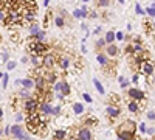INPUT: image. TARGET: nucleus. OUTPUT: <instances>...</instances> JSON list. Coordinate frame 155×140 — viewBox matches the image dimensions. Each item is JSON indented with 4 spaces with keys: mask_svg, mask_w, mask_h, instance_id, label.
Segmentation results:
<instances>
[{
    "mask_svg": "<svg viewBox=\"0 0 155 140\" xmlns=\"http://www.w3.org/2000/svg\"><path fill=\"white\" fill-rule=\"evenodd\" d=\"M134 131H135V123L134 121H126L124 125L120 126V137H118V140H129V138H132Z\"/></svg>",
    "mask_w": 155,
    "mask_h": 140,
    "instance_id": "obj_1",
    "label": "nucleus"
},
{
    "mask_svg": "<svg viewBox=\"0 0 155 140\" xmlns=\"http://www.w3.org/2000/svg\"><path fill=\"white\" fill-rule=\"evenodd\" d=\"M28 48H30L31 55H37V56H45L47 50H48L44 42H31V44L28 45Z\"/></svg>",
    "mask_w": 155,
    "mask_h": 140,
    "instance_id": "obj_2",
    "label": "nucleus"
},
{
    "mask_svg": "<svg viewBox=\"0 0 155 140\" xmlns=\"http://www.w3.org/2000/svg\"><path fill=\"white\" fill-rule=\"evenodd\" d=\"M20 19H22V16L19 14V11H17V9H9L8 16H5L3 20H5L6 25H11V23H17Z\"/></svg>",
    "mask_w": 155,
    "mask_h": 140,
    "instance_id": "obj_3",
    "label": "nucleus"
},
{
    "mask_svg": "<svg viewBox=\"0 0 155 140\" xmlns=\"http://www.w3.org/2000/svg\"><path fill=\"white\" fill-rule=\"evenodd\" d=\"M140 70L141 73H144L146 76H150L153 73V64L149 61H143V62H140Z\"/></svg>",
    "mask_w": 155,
    "mask_h": 140,
    "instance_id": "obj_4",
    "label": "nucleus"
},
{
    "mask_svg": "<svg viewBox=\"0 0 155 140\" xmlns=\"http://www.w3.org/2000/svg\"><path fill=\"white\" fill-rule=\"evenodd\" d=\"M37 101L36 100H33V98H28L27 101H25V109H27V112L28 114H33V112H36L37 111Z\"/></svg>",
    "mask_w": 155,
    "mask_h": 140,
    "instance_id": "obj_5",
    "label": "nucleus"
},
{
    "mask_svg": "<svg viewBox=\"0 0 155 140\" xmlns=\"http://www.w3.org/2000/svg\"><path fill=\"white\" fill-rule=\"evenodd\" d=\"M42 66L47 67V69L53 67V66H54V58H53V55H45L44 59H42Z\"/></svg>",
    "mask_w": 155,
    "mask_h": 140,
    "instance_id": "obj_6",
    "label": "nucleus"
},
{
    "mask_svg": "<svg viewBox=\"0 0 155 140\" xmlns=\"http://www.w3.org/2000/svg\"><path fill=\"white\" fill-rule=\"evenodd\" d=\"M129 95H130L134 100H137V101L144 98V92L140 90V89H130V90H129Z\"/></svg>",
    "mask_w": 155,
    "mask_h": 140,
    "instance_id": "obj_7",
    "label": "nucleus"
},
{
    "mask_svg": "<svg viewBox=\"0 0 155 140\" xmlns=\"http://www.w3.org/2000/svg\"><path fill=\"white\" fill-rule=\"evenodd\" d=\"M78 140H92V134H90V129H88V128L79 129V135H78Z\"/></svg>",
    "mask_w": 155,
    "mask_h": 140,
    "instance_id": "obj_8",
    "label": "nucleus"
},
{
    "mask_svg": "<svg viewBox=\"0 0 155 140\" xmlns=\"http://www.w3.org/2000/svg\"><path fill=\"white\" fill-rule=\"evenodd\" d=\"M45 83H47V80H44L42 76H37V78H36V81H34V86L39 89V90H44Z\"/></svg>",
    "mask_w": 155,
    "mask_h": 140,
    "instance_id": "obj_9",
    "label": "nucleus"
},
{
    "mask_svg": "<svg viewBox=\"0 0 155 140\" xmlns=\"http://www.w3.org/2000/svg\"><path fill=\"white\" fill-rule=\"evenodd\" d=\"M9 129H11L9 132L14 135V137H19V135L23 132V129H22V126H20V125H14V126H12V128H9Z\"/></svg>",
    "mask_w": 155,
    "mask_h": 140,
    "instance_id": "obj_10",
    "label": "nucleus"
},
{
    "mask_svg": "<svg viewBox=\"0 0 155 140\" xmlns=\"http://www.w3.org/2000/svg\"><path fill=\"white\" fill-rule=\"evenodd\" d=\"M41 111L44 115H48V114L51 112V104L48 103V101H44V103H41Z\"/></svg>",
    "mask_w": 155,
    "mask_h": 140,
    "instance_id": "obj_11",
    "label": "nucleus"
},
{
    "mask_svg": "<svg viewBox=\"0 0 155 140\" xmlns=\"http://www.w3.org/2000/svg\"><path fill=\"white\" fill-rule=\"evenodd\" d=\"M107 114H109L110 117H118V115H120V108L109 106V108H107Z\"/></svg>",
    "mask_w": 155,
    "mask_h": 140,
    "instance_id": "obj_12",
    "label": "nucleus"
},
{
    "mask_svg": "<svg viewBox=\"0 0 155 140\" xmlns=\"http://www.w3.org/2000/svg\"><path fill=\"white\" fill-rule=\"evenodd\" d=\"M61 90H62V95H68L70 94V86H68V83H65V81H62L61 83Z\"/></svg>",
    "mask_w": 155,
    "mask_h": 140,
    "instance_id": "obj_13",
    "label": "nucleus"
},
{
    "mask_svg": "<svg viewBox=\"0 0 155 140\" xmlns=\"http://www.w3.org/2000/svg\"><path fill=\"white\" fill-rule=\"evenodd\" d=\"M116 53H118V48H116V45L109 44V47H107V55H109V56H116Z\"/></svg>",
    "mask_w": 155,
    "mask_h": 140,
    "instance_id": "obj_14",
    "label": "nucleus"
},
{
    "mask_svg": "<svg viewBox=\"0 0 155 140\" xmlns=\"http://www.w3.org/2000/svg\"><path fill=\"white\" fill-rule=\"evenodd\" d=\"M73 16H74L76 19H84V17H87V12L82 11V9H74V11H73Z\"/></svg>",
    "mask_w": 155,
    "mask_h": 140,
    "instance_id": "obj_15",
    "label": "nucleus"
},
{
    "mask_svg": "<svg viewBox=\"0 0 155 140\" xmlns=\"http://www.w3.org/2000/svg\"><path fill=\"white\" fill-rule=\"evenodd\" d=\"M106 44H113L115 42V33L113 31H109L107 34H106Z\"/></svg>",
    "mask_w": 155,
    "mask_h": 140,
    "instance_id": "obj_16",
    "label": "nucleus"
},
{
    "mask_svg": "<svg viewBox=\"0 0 155 140\" xmlns=\"http://www.w3.org/2000/svg\"><path fill=\"white\" fill-rule=\"evenodd\" d=\"M73 112H74V114H82V112H84V106H82L81 103H74V104H73Z\"/></svg>",
    "mask_w": 155,
    "mask_h": 140,
    "instance_id": "obj_17",
    "label": "nucleus"
},
{
    "mask_svg": "<svg viewBox=\"0 0 155 140\" xmlns=\"http://www.w3.org/2000/svg\"><path fill=\"white\" fill-rule=\"evenodd\" d=\"M129 111H130L132 114H137V112H138V104H137V101H135V100L129 103Z\"/></svg>",
    "mask_w": 155,
    "mask_h": 140,
    "instance_id": "obj_18",
    "label": "nucleus"
},
{
    "mask_svg": "<svg viewBox=\"0 0 155 140\" xmlns=\"http://www.w3.org/2000/svg\"><path fill=\"white\" fill-rule=\"evenodd\" d=\"M31 62H33V66H34V67H37V66H41V64H42V59H41V56L33 55V58H31Z\"/></svg>",
    "mask_w": 155,
    "mask_h": 140,
    "instance_id": "obj_19",
    "label": "nucleus"
},
{
    "mask_svg": "<svg viewBox=\"0 0 155 140\" xmlns=\"http://www.w3.org/2000/svg\"><path fill=\"white\" fill-rule=\"evenodd\" d=\"M20 83L23 84V87H25V89H28V90H30L31 87H34V83H33L31 80H22Z\"/></svg>",
    "mask_w": 155,
    "mask_h": 140,
    "instance_id": "obj_20",
    "label": "nucleus"
},
{
    "mask_svg": "<svg viewBox=\"0 0 155 140\" xmlns=\"http://www.w3.org/2000/svg\"><path fill=\"white\" fill-rule=\"evenodd\" d=\"M34 37H36V42H44V37H45V31H39L37 34H34Z\"/></svg>",
    "mask_w": 155,
    "mask_h": 140,
    "instance_id": "obj_21",
    "label": "nucleus"
},
{
    "mask_svg": "<svg viewBox=\"0 0 155 140\" xmlns=\"http://www.w3.org/2000/svg\"><path fill=\"white\" fill-rule=\"evenodd\" d=\"M65 134H67V132H65V129H58V131H56V134H54V137H56L58 140H62L64 137H65Z\"/></svg>",
    "mask_w": 155,
    "mask_h": 140,
    "instance_id": "obj_22",
    "label": "nucleus"
},
{
    "mask_svg": "<svg viewBox=\"0 0 155 140\" xmlns=\"http://www.w3.org/2000/svg\"><path fill=\"white\" fill-rule=\"evenodd\" d=\"M96 59H98L99 64H102V66H106V64H107V58H106V55H98Z\"/></svg>",
    "mask_w": 155,
    "mask_h": 140,
    "instance_id": "obj_23",
    "label": "nucleus"
},
{
    "mask_svg": "<svg viewBox=\"0 0 155 140\" xmlns=\"http://www.w3.org/2000/svg\"><path fill=\"white\" fill-rule=\"evenodd\" d=\"M96 5L98 6H102V8H106L110 5V0H96Z\"/></svg>",
    "mask_w": 155,
    "mask_h": 140,
    "instance_id": "obj_24",
    "label": "nucleus"
},
{
    "mask_svg": "<svg viewBox=\"0 0 155 140\" xmlns=\"http://www.w3.org/2000/svg\"><path fill=\"white\" fill-rule=\"evenodd\" d=\"M93 83H95V87L98 89V92H99V94H104V87H102V84H101L98 80H93Z\"/></svg>",
    "mask_w": 155,
    "mask_h": 140,
    "instance_id": "obj_25",
    "label": "nucleus"
},
{
    "mask_svg": "<svg viewBox=\"0 0 155 140\" xmlns=\"http://www.w3.org/2000/svg\"><path fill=\"white\" fill-rule=\"evenodd\" d=\"M16 66H17V62H16V61H8V62H6V69H8V70L16 69Z\"/></svg>",
    "mask_w": 155,
    "mask_h": 140,
    "instance_id": "obj_26",
    "label": "nucleus"
},
{
    "mask_svg": "<svg viewBox=\"0 0 155 140\" xmlns=\"http://www.w3.org/2000/svg\"><path fill=\"white\" fill-rule=\"evenodd\" d=\"M22 98H30V90L28 89H23V90H20V94H19Z\"/></svg>",
    "mask_w": 155,
    "mask_h": 140,
    "instance_id": "obj_27",
    "label": "nucleus"
},
{
    "mask_svg": "<svg viewBox=\"0 0 155 140\" xmlns=\"http://www.w3.org/2000/svg\"><path fill=\"white\" fill-rule=\"evenodd\" d=\"M68 64H70V61H68L67 58H64V59L61 61V67H62V69H68Z\"/></svg>",
    "mask_w": 155,
    "mask_h": 140,
    "instance_id": "obj_28",
    "label": "nucleus"
},
{
    "mask_svg": "<svg viewBox=\"0 0 155 140\" xmlns=\"http://www.w3.org/2000/svg\"><path fill=\"white\" fill-rule=\"evenodd\" d=\"M147 14H149V17H153V16H155V8H153V5L147 6Z\"/></svg>",
    "mask_w": 155,
    "mask_h": 140,
    "instance_id": "obj_29",
    "label": "nucleus"
},
{
    "mask_svg": "<svg viewBox=\"0 0 155 140\" xmlns=\"http://www.w3.org/2000/svg\"><path fill=\"white\" fill-rule=\"evenodd\" d=\"M56 25H58L59 28L64 27V17H62V16H58V17H56Z\"/></svg>",
    "mask_w": 155,
    "mask_h": 140,
    "instance_id": "obj_30",
    "label": "nucleus"
},
{
    "mask_svg": "<svg viewBox=\"0 0 155 140\" xmlns=\"http://www.w3.org/2000/svg\"><path fill=\"white\" fill-rule=\"evenodd\" d=\"M39 31H41V28L37 27V25H31V34L34 36V34H37Z\"/></svg>",
    "mask_w": 155,
    "mask_h": 140,
    "instance_id": "obj_31",
    "label": "nucleus"
},
{
    "mask_svg": "<svg viewBox=\"0 0 155 140\" xmlns=\"http://www.w3.org/2000/svg\"><path fill=\"white\" fill-rule=\"evenodd\" d=\"M0 61H3V62H8V61H9V55H8V53H3L2 56H0Z\"/></svg>",
    "mask_w": 155,
    "mask_h": 140,
    "instance_id": "obj_32",
    "label": "nucleus"
},
{
    "mask_svg": "<svg viewBox=\"0 0 155 140\" xmlns=\"http://www.w3.org/2000/svg\"><path fill=\"white\" fill-rule=\"evenodd\" d=\"M104 45H106V41H104V39H99V41L96 42V47H98V48H102Z\"/></svg>",
    "mask_w": 155,
    "mask_h": 140,
    "instance_id": "obj_33",
    "label": "nucleus"
},
{
    "mask_svg": "<svg viewBox=\"0 0 155 140\" xmlns=\"http://www.w3.org/2000/svg\"><path fill=\"white\" fill-rule=\"evenodd\" d=\"M17 138H19V140H30V135H28V134H23V132H22V134H20V135H19Z\"/></svg>",
    "mask_w": 155,
    "mask_h": 140,
    "instance_id": "obj_34",
    "label": "nucleus"
},
{
    "mask_svg": "<svg viewBox=\"0 0 155 140\" xmlns=\"http://www.w3.org/2000/svg\"><path fill=\"white\" fill-rule=\"evenodd\" d=\"M59 112H61L59 108H51V112L50 114H53V115H59Z\"/></svg>",
    "mask_w": 155,
    "mask_h": 140,
    "instance_id": "obj_35",
    "label": "nucleus"
},
{
    "mask_svg": "<svg viewBox=\"0 0 155 140\" xmlns=\"http://www.w3.org/2000/svg\"><path fill=\"white\" fill-rule=\"evenodd\" d=\"M120 84H121V87H127V84H129V83H127V81L123 78V76H121V78H120Z\"/></svg>",
    "mask_w": 155,
    "mask_h": 140,
    "instance_id": "obj_36",
    "label": "nucleus"
},
{
    "mask_svg": "<svg viewBox=\"0 0 155 140\" xmlns=\"http://www.w3.org/2000/svg\"><path fill=\"white\" fill-rule=\"evenodd\" d=\"M2 78H3V87H6V86H8V80H9V78H8V75H3Z\"/></svg>",
    "mask_w": 155,
    "mask_h": 140,
    "instance_id": "obj_37",
    "label": "nucleus"
},
{
    "mask_svg": "<svg viewBox=\"0 0 155 140\" xmlns=\"http://www.w3.org/2000/svg\"><path fill=\"white\" fill-rule=\"evenodd\" d=\"M153 115H155L153 111H149V112H147V118H149V120H153V118H155Z\"/></svg>",
    "mask_w": 155,
    "mask_h": 140,
    "instance_id": "obj_38",
    "label": "nucleus"
},
{
    "mask_svg": "<svg viewBox=\"0 0 155 140\" xmlns=\"http://www.w3.org/2000/svg\"><path fill=\"white\" fill-rule=\"evenodd\" d=\"M138 81H140V76H138V75H134V78H132V83H134V84H138Z\"/></svg>",
    "mask_w": 155,
    "mask_h": 140,
    "instance_id": "obj_39",
    "label": "nucleus"
},
{
    "mask_svg": "<svg viewBox=\"0 0 155 140\" xmlns=\"http://www.w3.org/2000/svg\"><path fill=\"white\" fill-rule=\"evenodd\" d=\"M48 81H50V83H54V81H56V75H50V76H48Z\"/></svg>",
    "mask_w": 155,
    "mask_h": 140,
    "instance_id": "obj_40",
    "label": "nucleus"
},
{
    "mask_svg": "<svg viewBox=\"0 0 155 140\" xmlns=\"http://www.w3.org/2000/svg\"><path fill=\"white\" fill-rule=\"evenodd\" d=\"M61 83H62V81H61ZM61 83H56V84H54V90H56V92L61 90Z\"/></svg>",
    "mask_w": 155,
    "mask_h": 140,
    "instance_id": "obj_41",
    "label": "nucleus"
},
{
    "mask_svg": "<svg viewBox=\"0 0 155 140\" xmlns=\"http://www.w3.org/2000/svg\"><path fill=\"white\" fill-rule=\"evenodd\" d=\"M84 98H85V100L88 101V103H92V97H90L88 94H84Z\"/></svg>",
    "mask_w": 155,
    "mask_h": 140,
    "instance_id": "obj_42",
    "label": "nucleus"
},
{
    "mask_svg": "<svg viewBox=\"0 0 155 140\" xmlns=\"http://www.w3.org/2000/svg\"><path fill=\"white\" fill-rule=\"evenodd\" d=\"M135 9H137L138 14H143V9H141V6H140V5H137V8H135Z\"/></svg>",
    "mask_w": 155,
    "mask_h": 140,
    "instance_id": "obj_43",
    "label": "nucleus"
},
{
    "mask_svg": "<svg viewBox=\"0 0 155 140\" xmlns=\"http://www.w3.org/2000/svg\"><path fill=\"white\" fill-rule=\"evenodd\" d=\"M3 19H5V12L0 9V20H3Z\"/></svg>",
    "mask_w": 155,
    "mask_h": 140,
    "instance_id": "obj_44",
    "label": "nucleus"
},
{
    "mask_svg": "<svg viewBox=\"0 0 155 140\" xmlns=\"http://www.w3.org/2000/svg\"><path fill=\"white\" fill-rule=\"evenodd\" d=\"M22 118H23V117L20 115V114H17V115H16V120H17V121H22Z\"/></svg>",
    "mask_w": 155,
    "mask_h": 140,
    "instance_id": "obj_45",
    "label": "nucleus"
},
{
    "mask_svg": "<svg viewBox=\"0 0 155 140\" xmlns=\"http://www.w3.org/2000/svg\"><path fill=\"white\" fill-rule=\"evenodd\" d=\"M22 62H23V64H27V62H28V58L23 56V58H22Z\"/></svg>",
    "mask_w": 155,
    "mask_h": 140,
    "instance_id": "obj_46",
    "label": "nucleus"
},
{
    "mask_svg": "<svg viewBox=\"0 0 155 140\" xmlns=\"http://www.w3.org/2000/svg\"><path fill=\"white\" fill-rule=\"evenodd\" d=\"M99 33H101V27H98V28L95 30V34H99Z\"/></svg>",
    "mask_w": 155,
    "mask_h": 140,
    "instance_id": "obj_47",
    "label": "nucleus"
},
{
    "mask_svg": "<svg viewBox=\"0 0 155 140\" xmlns=\"http://www.w3.org/2000/svg\"><path fill=\"white\" fill-rule=\"evenodd\" d=\"M147 132H149V134L152 135V134H153V128H149V129H147Z\"/></svg>",
    "mask_w": 155,
    "mask_h": 140,
    "instance_id": "obj_48",
    "label": "nucleus"
},
{
    "mask_svg": "<svg viewBox=\"0 0 155 140\" xmlns=\"http://www.w3.org/2000/svg\"><path fill=\"white\" fill-rule=\"evenodd\" d=\"M50 3V0H44V5H48Z\"/></svg>",
    "mask_w": 155,
    "mask_h": 140,
    "instance_id": "obj_49",
    "label": "nucleus"
},
{
    "mask_svg": "<svg viewBox=\"0 0 155 140\" xmlns=\"http://www.w3.org/2000/svg\"><path fill=\"white\" fill-rule=\"evenodd\" d=\"M2 117H3V111H2V109H0V118H2Z\"/></svg>",
    "mask_w": 155,
    "mask_h": 140,
    "instance_id": "obj_50",
    "label": "nucleus"
},
{
    "mask_svg": "<svg viewBox=\"0 0 155 140\" xmlns=\"http://www.w3.org/2000/svg\"><path fill=\"white\" fill-rule=\"evenodd\" d=\"M126 2V0H120V3H124Z\"/></svg>",
    "mask_w": 155,
    "mask_h": 140,
    "instance_id": "obj_51",
    "label": "nucleus"
},
{
    "mask_svg": "<svg viewBox=\"0 0 155 140\" xmlns=\"http://www.w3.org/2000/svg\"><path fill=\"white\" fill-rule=\"evenodd\" d=\"M2 76H3V75H2V73H0V78H2Z\"/></svg>",
    "mask_w": 155,
    "mask_h": 140,
    "instance_id": "obj_52",
    "label": "nucleus"
},
{
    "mask_svg": "<svg viewBox=\"0 0 155 140\" xmlns=\"http://www.w3.org/2000/svg\"><path fill=\"white\" fill-rule=\"evenodd\" d=\"M82 2H88V0H82Z\"/></svg>",
    "mask_w": 155,
    "mask_h": 140,
    "instance_id": "obj_53",
    "label": "nucleus"
},
{
    "mask_svg": "<svg viewBox=\"0 0 155 140\" xmlns=\"http://www.w3.org/2000/svg\"><path fill=\"white\" fill-rule=\"evenodd\" d=\"M0 135H2V131H0Z\"/></svg>",
    "mask_w": 155,
    "mask_h": 140,
    "instance_id": "obj_54",
    "label": "nucleus"
}]
</instances>
